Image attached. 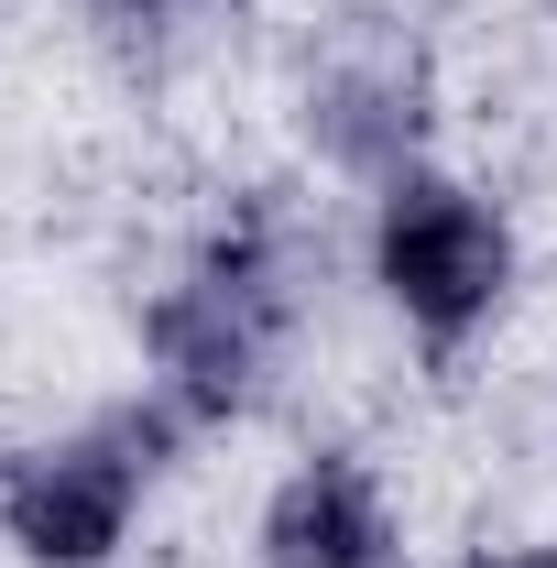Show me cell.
Segmentation results:
<instances>
[{
	"instance_id": "obj_1",
	"label": "cell",
	"mask_w": 557,
	"mask_h": 568,
	"mask_svg": "<svg viewBox=\"0 0 557 568\" xmlns=\"http://www.w3.org/2000/svg\"><path fill=\"white\" fill-rule=\"evenodd\" d=\"M306 295V230L274 186L241 197L209 230V252L142 306V361H153V405H175L186 426H230L263 405Z\"/></svg>"
},
{
	"instance_id": "obj_4",
	"label": "cell",
	"mask_w": 557,
	"mask_h": 568,
	"mask_svg": "<svg viewBox=\"0 0 557 568\" xmlns=\"http://www.w3.org/2000/svg\"><path fill=\"white\" fill-rule=\"evenodd\" d=\"M426 44L405 11H350L340 33L306 55V142L340 175H405L426 142Z\"/></svg>"
},
{
	"instance_id": "obj_7",
	"label": "cell",
	"mask_w": 557,
	"mask_h": 568,
	"mask_svg": "<svg viewBox=\"0 0 557 568\" xmlns=\"http://www.w3.org/2000/svg\"><path fill=\"white\" fill-rule=\"evenodd\" d=\"M121 11H132V0H121ZM142 11H219V0H142Z\"/></svg>"
},
{
	"instance_id": "obj_2",
	"label": "cell",
	"mask_w": 557,
	"mask_h": 568,
	"mask_svg": "<svg viewBox=\"0 0 557 568\" xmlns=\"http://www.w3.org/2000/svg\"><path fill=\"white\" fill-rule=\"evenodd\" d=\"M186 437L175 405H110L88 437H55V448H22L0 470V525L33 568H110L121 536H132L142 481L164 470V448Z\"/></svg>"
},
{
	"instance_id": "obj_6",
	"label": "cell",
	"mask_w": 557,
	"mask_h": 568,
	"mask_svg": "<svg viewBox=\"0 0 557 568\" xmlns=\"http://www.w3.org/2000/svg\"><path fill=\"white\" fill-rule=\"evenodd\" d=\"M459 568H557V547H503V558H459Z\"/></svg>"
},
{
	"instance_id": "obj_3",
	"label": "cell",
	"mask_w": 557,
	"mask_h": 568,
	"mask_svg": "<svg viewBox=\"0 0 557 568\" xmlns=\"http://www.w3.org/2000/svg\"><path fill=\"white\" fill-rule=\"evenodd\" d=\"M372 284H383V306L416 339L459 351L514 295V230L459 175H416L405 164V175H383V209H372Z\"/></svg>"
},
{
	"instance_id": "obj_5",
	"label": "cell",
	"mask_w": 557,
	"mask_h": 568,
	"mask_svg": "<svg viewBox=\"0 0 557 568\" xmlns=\"http://www.w3.org/2000/svg\"><path fill=\"white\" fill-rule=\"evenodd\" d=\"M263 568H394V514L350 448L295 459L263 503Z\"/></svg>"
}]
</instances>
